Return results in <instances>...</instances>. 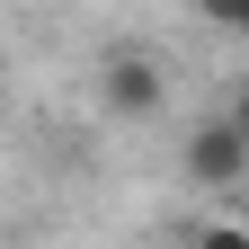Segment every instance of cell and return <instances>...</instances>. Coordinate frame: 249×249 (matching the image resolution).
<instances>
[{
	"label": "cell",
	"instance_id": "1",
	"mask_svg": "<svg viewBox=\"0 0 249 249\" xmlns=\"http://www.w3.org/2000/svg\"><path fill=\"white\" fill-rule=\"evenodd\" d=\"M98 107L116 124H151L169 107V71H160V53L151 45H107L98 53Z\"/></svg>",
	"mask_w": 249,
	"mask_h": 249
},
{
	"label": "cell",
	"instance_id": "2",
	"mask_svg": "<svg viewBox=\"0 0 249 249\" xmlns=\"http://www.w3.org/2000/svg\"><path fill=\"white\" fill-rule=\"evenodd\" d=\"M178 178L196 196H240L249 187V142L231 134V116H196L178 134Z\"/></svg>",
	"mask_w": 249,
	"mask_h": 249
},
{
	"label": "cell",
	"instance_id": "3",
	"mask_svg": "<svg viewBox=\"0 0 249 249\" xmlns=\"http://www.w3.org/2000/svg\"><path fill=\"white\" fill-rule=\"evenodd\" d=\"M187 249H249V223L240 213H205V223L187 231Z\"/></svg>",
	"mask_w": 249,
	"mask_h": 249
},
{
	"label": "cell",
	"instance_id": "4",
	"mask_svg": "<svg viewBox=\"0 0 249 249\" xmlns=\"http://www.w3.org/2000/svg\"><path fill=\"white\" fill-rule=\"evenodd\" d=\"M205 27H223V36H249V0H196Z\"/></svg>",
	"mask_w": 249,
	"mask_h": 249
},
{
	"label": "cell",
	"instance_id": "5",
	"mask_svg": "<svg viewBox=\"0 0 249 249\" xmlns=\"http://www.w3.org/2000/svg\"><path fill=\"white\" fill-rule=\"evenodd\" d=\"M223 116H231V134H240V142H249V80H240V89H231V107H223Z\"/></svg>",
	"mask_w": 249,
	"mask_h": 249
},
{
	"label": "cell",
	"instance_id": "6",
	"mask_svg": "<svg viewBox=\"0 0 249 249\" xmlns=\"http://www.w3.org/2000/svg\"><path fill=\"white\" fill-rule=\"evenodd\" d=\"M169 249H187V240H169Z\"/></svg>",
	"mask_w": 249,
	"mask_h": 249
},
{
	"label": "cell",
	"instance_id": "7",
	"mask_svg": "<svg viewBox=\"0 0 249 249\" xmlns=\"http://www.w3.org/2000/svg\"><path fill=\"white\" fill-rule=\"evenodd\" d=\"M0 71H9V62H0Z\"/></svg>",
	"mask_w": 249,
	"mask_h": 249
}]
</instances>
